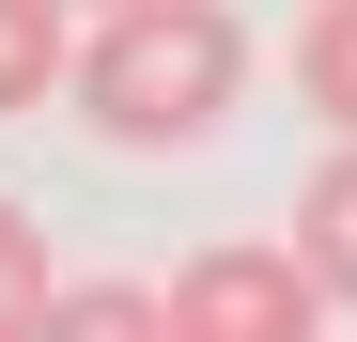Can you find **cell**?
<instances>
[{
    "label": "cell",
    "mask_w": 357,
    "mask_h": 342,
    "mask_svg": "<svg viewBox=\"0 0 357 342\" xmlns=\"http://www.w3.org/2000/svg\"><path fill=\"white\" fill-rule=\"evenodd\" d=\"M233 94H249V16H233V0H109L78 31V109H93V140H125V156L202 140Z\"/></svg>",
    "instance_id": "6da1fadb"
},
{
    "label": "cell",
    "mask_w": 357,
    "mask_h": 342,
    "mask_svg": "<svg viewBox=\"0 0 357 342\" xmlns=\"http://www.w3.org/2000/svg\"><path fill=\"white\" fill-rule=\"evenodd\" d=\"M326 311V280H311V249H202L187 280H171V327H187V342H295V327H311Z\"/></svg>",
    "instance_id": "7a4b0ae2"
},
{
    "label": "cell",
    "mask_w": 357,
    "mask_h": 342,
    "mask_svg": "<svg viewBox=\"0 0 357 342\" xmlns=\"http://www.w3.org/2000/svg\"><path fill=\"white\" fill-rule=\"evenodd\" d=\"M78 0H0V125H31L47 94H78Z\"/></svg>",
    "instance_id": "3957f363"
},
{
    "label": "cell",
    "mask_w": 357,
    "mask_h": 342,
    "mask_svg": "<svg viewBox=\"0 0 357 342\" xmlns=\"http://www.w3.org/2000/svg\"><path fill=\"white\" fill-rule=\"evenodd\" d=\"M295 249H311V280H326V311H357V140L295 187Z\"/></svg>",
    "instance_id": "277c9868"
},
{
    "label": "cell",
    "mask_w": 357,
    "mask_h": 342,
    "mask_svg": "<svg viewBox=\"0 0 357 342\" xmlns=\"http://www.w3.org/2000/svg\"><path fill=\"white\" fill-rule=\"evenodd\" d=\"M295 94L357 140V0H311V31H295Z\"/></svg>",
    "instance_id": "5b68a950"
},
{
    "label": "cell",
    "mask_w": 357,
    "mask_h": 342,
    "mask_svg": "<svg viewBox=\"0 0 357 342\" xmlns=\"http://www.w3.org/2000/svg\"><path fill=\"white\" fill-rule=\"evenodd\" d=\"M63 311V280H47V234H31V202H0V342Z\"/></svg>",
    "instance_id": "8992f818"
},
{
    "label": "cell",
    "mask_w": 357,
    "mask_h": 342,
    "mask_svg": "<svg viewBox=\"0 0 357 342\" xmlns=\"http://www.w3.org/2000/svg\"><path fill=\"white\" fill-rule=\"evenodd\" d=\"M47 327H78V342H125V327H171V296L155 280H63V311Z\"/></svg>",
    "instance_id": "52a82bcc"
},
{
    "label": "cell",
    "mask_w": 357,
    "mask_h": 342,
    "mask_svg": "<svg viewBox=\"0 0 357 342\" xmlns=\"http://www.w3.org/2000/svg\"><path fill=\"white\" fill-rule=\"evenodd\" d=\"M78 16H109V0H78Z\"/></svg>",
    "instance_id": "ba28073f"
}]
</instances>
